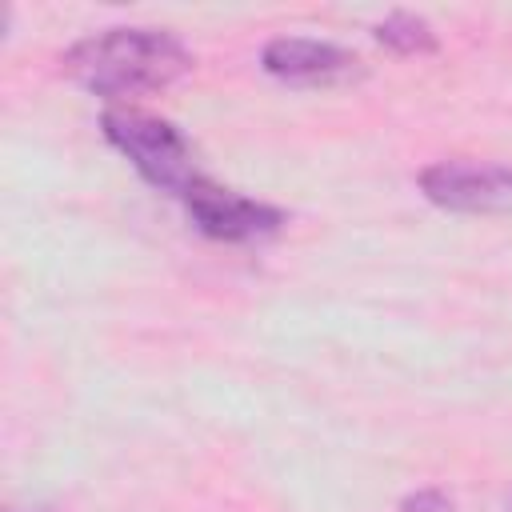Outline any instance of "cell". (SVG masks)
I'll return each instance as SVG.
<instances>
[{
  "instance_id": "ba28073f",
  "label": "cell",
  "mask_w": 512,
  "mask_h": 512,
  "mask_svg": "<svg viewBox=\"0 0 512 512\" xmlns=\"http://www.w3.org/2000/svg\"><path fill=\"white\" fill-rule=\"evenodd\" d=\"M12 512H20V508H12ZM28 512H60V508H28Z\"/></svg>"
},
{
  "instance_id": "3957f363",
  "label": "cell",
  "mask_w": 512,
  "mask_h": 512,
  "mask_svg": "<svg viewBox=\"0 0 512 512\" xmlns=\"http://www.w3.org/2000/svg\"><path fill=\"white\" fill-rule=\"evenodd\" d=\"M188 220L212 236V240H224V244H248V240H264L272 232H280L284 224V212L264 204V200H252L244 192H232L208 176H200L184 196H180Z\"/></svg>"
},
{
  "instance_id": "52a82bcc",
  "label": "cell",
  "mask_w": 512,
  "mask_h": 512,
  "mask_svg": "<svg viewBox=\"0 0 512 512\" xmlns=\"http://www.w3.org/2000/svg\"><path fill=\"white\" fill-rule=\"evenodd\" d=\"M400 512H452V496L440 488H420L400 500Z\"/></svg>"
},
{
  "instance_id": "7a4b0ae2",
  "label": "cell",
  "mask_w": 512,
  "mask_h": 512,
  "mask_svg": "<svg viewBox=\"0 0 512 512\" xmlns=\"http://www.w3.org/2000/svg\"><path fill=\"white\" fill-rule=\"evenodd\" d=\"M100 132L152 188L176 200L204 176L196 164V148L164 116H152L140 108H108L100 116Z\"/></svg>"
},
{
  "instance_id": "5b68a950",
  "label": "cell",
  "mask_w": 512,
  "mask_h": 512,
  "mask_svg": "<svg viewBox=\"0 0 512 512\" xmlns=\"http://www.w3.org/2000/svg\"><path fill=\"white\" fill-rule=\"evenodd\" d=\"M260 64L268 76L296 84V88H328V84H348L360 76L356 52L316 40V36H276L264 44Z\"/></svg>"
},
{
  "instance_id": "8992f818",
  "label": "cell",
  "mask_w": 512,
  "mask_h": 512,
  "mask_svg": "<svg viewBox=\"0 0 512 512\" xmlns=\"http://www.w3.org/2000/svg\"><path fill=\"white\" fill-rule=\"evenodd\" d=\"M372 36H376L384 48L400 52V56L436 52V32H432V24H428L424 16H416V12H392V16H384V20L372 28Z\"/></svg>"
},
{
  "instance_id": "277c9868",
  "label": "cell",
  "mask_w": 512,
  "mask_h": 512,
  "mask_svg": "<svg viewBox=\"0 0 512 512\" xmlns=\"http://www.w3.org/2000/svg\"><path fill=\"white\" fill-rule=\"evenodd\" d=\"M420 192L448 212H512V164L440 160L420 172Z\"/></svg>"
},
{
  "instance_id": "6da1fadb",
  "label": "cell",
  "mask_w": 512,
  "mask_h": 512,
  "mask_svg": "<svg viewBox=\"0 0 512 512\" xmlns=\"http://www.w3.org/2000/svg\"><path fill=\"white\" fill-rule=\"evenodd\" d=\"M64 72L104 100L152 96L192 72V52L164 28H104L60 56Z\"/></svg>"
},
{
  "instance_id": "9c48e42d",
  "label": "cell",
  "mask_w": 512,
  "mask_h": 512,
  "mask_svg": "<svg viewBox=\"0 0 512 512\" xmlns=\"http://www.w3.org/2000/svg\"><path fill=\"white\" fill-rule=\"evenodd\" d=\"M508 508H512V496H508Z\"/></svg>"
}]
</instances>
